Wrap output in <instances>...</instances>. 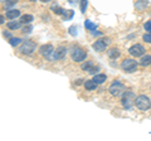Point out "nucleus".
I'll use <instances>...</instances> for the list:
<instances>
[{
  "label": "nucleus",
  "mask_w": 151,
  "mask_h": 141,
  "mask_svg": "<svg viewBox=\"0 0 151 141\" xmlns=\"http://www.w3.org/2000/svg\"><path fill=\"white\" fill-rule=\"evenodd\" d=\"M144 28H145V30H146V32H150V33H151V20L146 22V23H145V25H144Z\"/></svg>",
  "instance_id": "nucleus-27"
},
{
  "label": "nucleus",
  "mask_w": 151,
  "mask_h": 141,
  "mask_svg": "<svg viewBox=\"0 0 151 141\" xmlns=\"http://www.w3.org/2000/svg\"><path fill=\"white\" fill-rule=\"evenodd\" d=\"M121 68L124 72L126 73H132L137 69V63H136L135 59H131V58H126L125 60H122L121 63Z\"/></svg>",
  "instance_id": "nucleus-2"
},
{
  "label": "nucleus",
  "mask_w": 151,
  "mask_h": 141,
  "mask_svg": "<svg viewBox=\"0 0 151 141\" xmlns=\"http://www.w3.org/2000/svg\"><path fill=\"white\" fill-rule=\"evenodd\" d=\"M52 10H53L57 15H63V13H64V10L60 6H58V5H53L52 6Z\"/></svg>",
  "instance_id": "nucleus-24"
},
{
  "label": "nucleus",
  "mask_w": 151,
  "mask_h": 141,
  "mask_svg": "<svg viewBox=\"0 0 151 141\" xmlns=\"http://www.w3.org/2000/svg\"><path fill=\"white\" fill-rule=\"evenodd\" d=\"M70 55H72V59L74 62H83L87 57V52L83 50L82 48H79V47H77V48H73Z\"/></svg>",
  "instance_id": "nucleus-3"
},
{
  "label": "nucleus",
  "mask_w": 151,
  "mask_h": 141,
  "mask_svg": "<svg viewBox=\"0 0 151 141\" xmlns=\"http://www.w3.org/2000/svg\"><path fill=\"white\" fill-rule=\"evenodd\" d=\"M84 88L88 91H94V90H97V83L93 79H88V81L84 82Z\"/></svg>",
  "instance_id": "nucleus-13"
},
{
  "label": "nucleus",
  "mask_w": 151,
  "mask_h": 141,
  "mask_svg": "<svg viewBox=\"0 0 151 141\" xmlns=\"http://www.w3.org/2000/svg\"><path fill=\"white\" fill-rule=\"evenodd\" d=\"M140 64L142 65V67H146V65H150L151 64V55H142L140 59Z\"/></svg>",
  "instance_id": "nucleus-16"
},
{
  "label": "nucleus",
  "mask_w": 151,
  "mask_h": 141,
  "mask_svg": "<svg viewBox=\"0 0 151 141\" xmlns=\"http://www.w3.org/2000/svg\"><path fill=\"white\" fill-rule=\"evenodd\" d=\"M33 15H30V14H24V15H22L20 18V23H23V24H29V23L33 22Z\"/></svg>",
  "instance_id": "nucleus-17"
},
{
  "label": "nucleus",
  "mask_w": 151,
  "mask_h": 141,
  "mask_svg": "<svg viewBox=\"0 0 151 141\" xmlns=\"http://www.w3.org/2000/svg\"><path fill=\"white\" fill-rule=\"evenodd\" d=\"M10 30H17V29H20V24L18 22H9L8 25H6Z\"/></svg>",
  "instance_id": "nucleus-21"
},
{
  "label": "nucleus",
  "mask_w": 151,
  "mask_h": 141,
  "mask_svg": "<svg viewBox=\"0 0 151 141\" xmlns=\"http://www.w3.org/2000/svg\"><path fill=\"white\" fill-rule=\"evenodd\" d=\"M82 69L83 70H87V72H89V73H93V74L98 72V68L97 67H93V64L91 62H87V63L82 64Z\"/></svg>",
  "instance_id": "nucleus-11"
},
{
  "label": "nucleus",
  "mask_w": 151,
  "mask_h": 141,
  "mask_svg": "<svg viewBox=\"0 0 151 141\" xmlns=\"http://www.w3.org/2000/svg\"><path fill=\"white\" fill-rule=\"evenodd\" d=\"M84 27H86V29H88V30H91V32H94L97 29V25L94 24V23H92L91 20H86L84 22Z\"/></svg>",
  "instance_id": "nucleus-19"
},
{
  "label": "nucleus",
  "mask_w": 151,
  "mask_h": 141,
  "mask_svg": "<svg viewBox=\"0 0 151 141\" xmlns=\"http://www.w3.org/2000/svg\"><path fill=\"white\" fill-rule=\"evenodd\" d=\"M5 15H6L8 19H15V18H18L20 15V12H19L18 9H9Z\"/></svg>",
  "instance_id": "nucleus-12"
},
{
  "label": "nucleus",
  "mask_w": 151,
  "mask_h": 141,
  "mask_svg": "<svg viewBox=\"0 0 151 141\" xmlns=\"http://www.w3.org/2000/svg\"><path fill=\"white\" fill-rule=\"evenodd\" d=\"M22 39L20 38H15V37H12L10 39H9V43H10V45H13V47H17V45H19L22 43Z\"/></svg>",
  "instance_id": "nucleus-22"
},
{
  "label": "nucleus",
  "mask_w": 151,
  "mask_h": 141,
  "mask_svg": "<svg viewBox=\"0 0 151 141\" xmlns=\"http://www.w3.org/2000/svg\"><path fill=\"white\" fill-rule=\"evenodd\" d=\"M135 105L141 111H147V110H150V107H151V100L147 96L140 95V96H137L135 98Z\"/></svg>",
  "instance_id": "nucleus-1"
},
{
  "label": "nucleus",
  "mask_w": 151,
  "mask_h": 141,
  "mask_svg": "<svg viewBox=\"0 0 151 141\" xmlns=\"http://www.w3.org/2000/svg\"><path fill=\"white\" fill-rule=\"evenodd\" d=\"M4 37H5V38H12L10 33H8V32H4Z\"/></svg>",
  "instance_id": "nucleus-30"
},
{
  "label": "nucleus",
  "mask_w": 151,
  "mask_h": 141,
  "mask_svg": "<svg viewBox=\"0 0 151 141\" xmlns=\"http://www.w3.org/2000/svg\"><path fill=\"white\" fill-rule=\"evenodd\" d=\"M69 34L70 35H73V37H76L78 34V30H77V27L76 25H72V27H69Z\"/></svg>",
  "instance_id": "nucleus-25"
},
{
  "label": "nucleus",
  "mask_w": 151,
  "mask_h": 141,
  "mask_svg": "<svg viewBox=\"0 0 151 141\" xmlns=\"http://www.w3.org/2000/svg\"><path fill=\"white\" fill-rule=\"evenodd\" d=\"M135 95L132 92H126L125 95H124V97H122V106L125 107L126 110H130L131 107H132V103H135Z\"/></svg>",
  "instance_id": "nucleus-5"
},
{
  "label": "nucleus",
  "mask_w": 151,
  "mask_h": 141,
  "mask_svg": "<svg viewBox=\"0 0 151 141\" xmlns=\"http://www.w3.org/2000/svg\"><path fill=\"white\" fill-rule=\"evenodd\" d=\"M17 1H18V0H9V1L5 3V6H6V8H12Z\"/></svg>",
  "instance_id": "nucleus-28"
},
{
  "label": "nucleus",
  "mask_w": 151,
  "mask_h": 141,
  "mask_svg": "<svg viewBox=\"0 0 151 141\" xmlns=\"http://www.w3.org/2000/svg\"><path fill=\"white\" fill-rule=\"evenodd\" d=\"M32 29H33L32 27H25L24 29H23V33H30V32H32Z\"/></svg>",
  "instance_id": "nucleus-29"
},
{
  "label": "nucleus",
  "mask_w": 151,
  "mask_h": 141,
  "mask_svg": "<svg viewBox=\"0 0 151 141\" xmlns=\"http://www.w3.org/2000/svg\"><path fill=\"white\" fill-rule=\"evenodd\" d=\"M35 48H37L35 43H33L30 40H25L24 43H23V45L20 47V52L23 54H32L33 52L35 50Z\"/></svg>",
  "instance_id": "nucleus-9"
},
{
  "label": "nucleus",
  "mask_w": 151,
  "mask_h": 141,
  "mask_svg": "<svg viewBox=\"0 0 151 141\" xmlns=\"http://www.w3.org/2000/svg\"><path fill=\"white\" fill-rule=\"evenodd\" d=\"M69 1H72V0H69Z\"/></svg>",
  "instance_id": "nucleus-33"
},
{
  "label": "nucleus",
  "mask_w": 151,
  "mask_h": 141,
  "mask_svg": "<svg viewBox=\"0 0 151 141\" xmlns=\"http://www.w3.org/2000/svg\"><path fill=\"white\" fill-rule=\"evenodd\" d=\"M43 3H48V1H50V0H42Z\"/></svg>",
  "instance_id": "nucleus-31"
},
{
  "label": "nucleus",
  "mask_w": 151,
  "mask_h": 141,
  "mask_svg": "<svg viewBox=\"0 0 151 141\" xmlns=\"http://www.w3.org/2000/svg\"><path fill=\"white\" fill-rule=\"evenodd\" d=\"M39 52H40V54L43 55V57H45L47 59H49L52 53L54 52V48H53V45H52V44H45V45H42L40 47Z\"/></svg>",
  "instance_id": "nucleus-10"
},
{
  "label": "nucleus",
  "mask_w": 151,
  "mask_h": 141,
  "mask_svg": "<svg viewBox=\"0 0 151 141\" xmlns=\"http://www.w3.org/2000/svg\"><path fill=\"white\" fill-rule=\"evenodd\" d=\"M110 39L108 38H101V39H97L96 42L93 43V49L94 50H97V52H102V50H105L107 48V45L110 44Z\"/></svg>",
  "instance_id": "nucleus-6"
},
{
  "label": "nucleus",
  "mask_w": 151,
  "mask_h": 141,
  "mask_svg": "<svg viewBox=\"0 0 151 141\" xmlns=\"http://www.w3.org/2000/svg\"><path fill=\"white\" fill-rule=\"evenodd\" d=\"M32 1H35V0H32Z\"/></svg>",
  "instance_id": "nucleus-32"
},
{
  "label": "nucleus",
  "mask_w": 151,
  "mask_h": 141,
  "mask_svg": "<svg viewBox=\"0 0 151 141\" xmlns=\"http://www.w3.org/2000/svg\"><path fill=\"white\" fill-rule=\"evenodd\" d=\"M107 79V77H106V74H94V77H93V81L96 82L97 84H101V83H103Z\"/></svg>",
  "instance_id": "nucleus-18"
},
{
  "label": "nucleus",
  "mask_w": 151,
  "mask_h": 141,
  "mask_svg": "<svg viewBox=\"0 0 151 141\" xmlns=\"http://www.w3.org/2000/svg\"><path fill=\"white\" fill-rule=\"evenodd\" d=\"M146 6H147V0H137L135 3V8L137 10H144Z\"/></svg>",
  "instance_id": "nucleus-15"
},
{
  "label": "nucleus",
  "mask_w": 151,
  "mask_h": 141,
  "mask_svg": "<svg viewBox=\"0 0 151 141\" xmlns=\"http://www.w3.org/2000/svg\"><path fill=\"white\" fill-rule=\"evenodd\" d=\"M87 5H88V0H81V4H79V9H81V13H82V14L86 13Z\"/></svg>",
  "instance_id": "nucleus-23"
},
{
  "label": "nucleus",
  "mask_w": 151,
  "mask_h": 141,
  "mask_svg": "<svg viewBox=\"0 0 151 141\" xmlns=\"http://www.w3.org/2000/svg\"><path fill=\"white\" fill-rule=\"evenodd\" d=\"M129 53L132 57H142L145 54V48H144V45H141V44H134L132 47H130Z\"/></svg>",
  "instance_id": "nucleus-7"
},
{
  "label": "nucleus",
  "mask_w": 151,
  "mask_h": 141,
  "mask_svg": "<svg viewBox=\"0 0 151 141\" xmlns=\"http://www.w3.org/2000/svg\"><path fill=\"white\" fill-rule=\"evenodd\" d=\"M108 91H110V93L112 96H115V97H117V96H120L122 92L125 91V86L122 84L121 82H119V81H116V82H113L111 86H110V88H108Z\"/></svg>",
  "instance_id": "nucleus-4"
},
{
  "label": "nucleus",
  "mask_w": 151,
  "mask_h": 141,
  "mask_svg": "<svg viewBox=\"0 0 151 141\" xmlns=\"http://www.w3.org/2000/svg\"><path fill=\"white\" fill-rule=\"evenodd\" d=\"M142 39H144V42H146V43H151V33L147 32V33H146V34L142 37Z\"/></svg>",
  "instance_id": "nucleus-26"
},
{
  "label": "nucleus",
  "mask_w": 151,
  "mask_h": 141,
  "mask_svg": "<svg viewBox=\"0 0 151 141\" xmlns=\"http://www.w3.org/2000/svg\"><path fill=\"white\" fill-rule=\"evenodd\" d=\"M73 15H74V12L73 10H64V13H63V19L64 20H70L73 18Z\"/></svg>",
  "instance_id": "nucleus-20"
},
{
  "label": "nucleus",
  "mask_w": 151,
  "mask_h": 141,
  "mask_svg": "<svg viewBox=\"0 0 151 141\" xmlns=\"http://www.w3.org/2000/svg\"><path fill=\"white\" fill-rule=\"evenodd\" d=\"M107 54H108V57L112 58V59H116V58H119L120 57V50L117 49V48H111V49H108L107 50Z\"/></svg>",
  "instance_id": "nucleus-14"
},
{
  "label": "nucleus",
  "mask_w": 151,
  "mask_h": 141,
  "mask_svg": "<svg viewBox=\"0 0 151 141\" xmlns=\"http://www.w3.org/2000/svg\"><path fill=\"white\" fill-rule=\"evenodd\" d=\"M65 54H67V49L64 48V47H59V48H57L53 53H52L50 58L48 60H59V59H63L65 57Z\"/></svg>",
  "instance_id": "nucleus-8"
}]
</instances>
